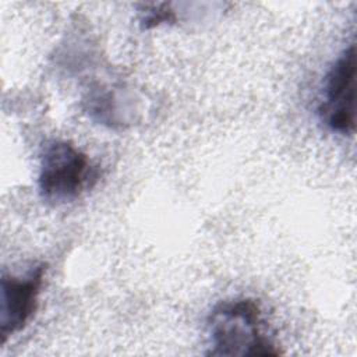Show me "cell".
Listing matches in <instances>:
<instances>
[{
    "label": "cell",
    "mask_w": 357,
    "mask_h": 357,
    "mask_svg": "<svg viewBox=\"0 0 357 357\" xmlns=\"http://www.w3.org/2000/svg\"><path fill=\"white\" fill-rule=\"evenodd\" d=\"M212 349L208 356H279L258 300L237 297L222 300L206 318Z\"/></svg>",
    "instance_id": "6da1fadb"
},
{
    "label": "cell",
    "mask_w": 357,
    "mask_h": 357,
    "mask_svg": "<svg viewBox=\"0 0 357 357\" xmlns=\"http://www.w3.org/2000/svg\"><path fill=\"white\" fill-rule=\"evenodd\" d=\"M99 180V167L89 156L66 139H52L40 153L38 190L52 205L75 201Z\"/></svg>",
    "instance_id": "7a4b0ae2"
},
{
    "label": "cell",
    "mask_w": 357,
    "mask_h": 357,
    "mask_svg": "<svg viewBox=\"0 0 357 357\" xmlns=\"http://www.w3.org/2000/svg\"><path fill=\"white\" fill-rule=\"evenodd\" d=\"M356 50L351 43L331 66L324 85V99L318 107L321 121L333 132L351 135L356 127L354 112Z\"/></svg>",
    "instance_id": "3957f363"
},
{
    "label": "cell",
    "mask_w": 357,
    "mask_h": 357,
    "mask_svg": "<svg viewBox=\"0 0 357 357\" xmlns=\"http://www.w3.org/2000/svg\"><path fill=\"white\" fill-rule=\"evenodd\" d=\"M47 272V264L32 266L24 276H1L0 337L1 344L22 331L38 310L39 296Z\"/></svg>",
    "instance_id": "277c9868"
},
{
    "label": "cell",
    "mask_w": 357,
    "mask_h": 357,
    "mask_svg": "<svg viewBox=\"0 0 357 357\" xmlns=\"http://www.w3.org/2000/svg\"><path fill=\"white\" fill-rule=\"evenodd\" d=\"M174 15L172 11H165V10H159L158 7L152 8L151 11H148V14L141 20V25L144 29L156 26L162 22H167V21H174Z\"/></svg>",
    "instance_id": "5b68a950"
}]
</instances>
